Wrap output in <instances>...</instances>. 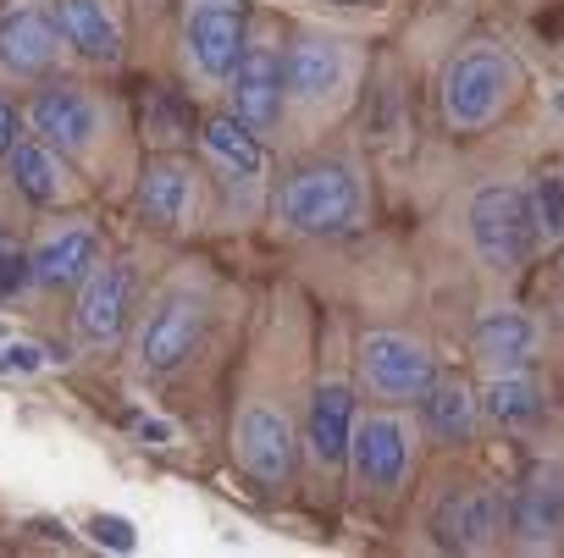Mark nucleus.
<instances>
[{
    "label": "nucleus",
    "mask_w": 564,
    "mask_h": 558,
    "mask_svg": "<svg viewBox=\"0 0 564 558\" xmlns=\"http://www.w3.org/2000/svg\"><path fill=\"white\" fill-rule=\"evenodd\" d=\"M271 216L294 238H349L366 221V183L349 161H305L276 183Z\"/></svg>",
    "instance_id": "1"
},
{
    "label": "nucleus",
    "mask_w": 564,
    "mask_h": 558,
    "mask_svg": "<svg viewBox=\"0 0 564 558\" xmlns=\"http://www.w3.org/2000/svg\"><path fill=\"white\" fill-rule=\"evenodd\" d=\"M355 78H360V51L355 40L333 34V29H294V45L282 51V84H289V111L282 122H305L316 128L322 117H333L349 95H355Z\"/></svg>",
    "instance_id": "2"
},
{
    "label": "nucleus",
    "mask_w": 564,
    "mask_h": 558,
    "mask_svg": "<svg viewBox=\"0 0 564 558\" xmlns=\"http://www.w3.org/2000/svg\"><path fill=\"white\" fill-rule=\"evenodd\" d=\"M520 95V62L503 45H470L448 62L443 89H437V111L454 133H481L492 128Z\"/></svg>",
    "instance_id": "3"
},
{
    "label": "nucleus",
    "mask_w": 564,
    "mask_h": 558,
    "mask_svg": "<svg viewBox=\"0 0 564 558\" xmlns=\"http://www.w3.org/2000/svg\"><path fill=\"white\" fill-rule=\"evenodd\" d=\"M205 321H210L205 288H194V283L161 288V294L144 305L139 327H133V371L150 376V382L177 376V371L194 360V349L205 343Z\"/></svg>",
    "instance_id": "4"
},
{
    "label": "nucleus",
    "mask_w": 564,
    "mask_h": 558,
    "mask_svg": "<svg viewBox=\"0 0 564 558\" xmlns=\"http://www.w3.org/2000/svg\"><path fill=\"white\" fill-rule=\"evenodd\" d=\"M415 420L399 404L366 409L355 415V437H349V481L360 497H399L415 464Z\"/></svg>",
    "instance_id": "5"
},
{
    "label": "nucleus",
    "mask_w": 564,
    "mask_h": 558,
    "mask_svg": "<svg viewBox=\"0 0 564 558\" xmlns=\"http://www.w3.org/2000/svg\"><path fill=\"white\" fill-rule=\"evenodd\" d=\"M470 243H476L487 271H520L531 260V249L542 243L536 210H531V188H520V183L476 188V199H470Z\"/></svg>",
    "instance_id": "6"
},
{
    "label": "nucleus",
    "mask_w": 564,
    "mask_h": 558,
    "mask_svg": "<svg viewBox=\"0 0 564 558\" xmlns=\"http://www.w3.org/2000/svg\"><path fill=\"white\" fill-rule=\"evenodd\" d=\"M437 376V354L393 327H377L355 343V382L360 393H371L377 404H415Z\"/></svg>",
    "instance_id": "7"
},
{
    "label": "nucleus",
    "mask_w": 564,
    "mask_h": 558,
    "mask_svg": "<svg viewBox=\"0 0 564 558\" xmlns=\"http://www.w3.org/2000/svg\"><path fill=\"white\" fill-rule=\"evenodd\" d=\"M232 459H238V470L254 486L282 492L294 481V470H300V431H294V420L282 415L276 404H265V398H249L238 409V420H232Z\"/></svg>",
    "instance_id": "8"
},
{
    "label": "nucleus",
    "mask_w": 564,
    "mask_h": 558,
    "mask_svg": "<svg viewBox=\"0 0 564 558\" xmlns=\"http://www.w3.org/2000/svg\"><path fill=\"white\" fill-rule=\"evenodd\" d=\"M243 45H249V7L243 0H188L183 7V56L199 73V84L227 89Z\"/></svg>",
    "instance_id": "9"
},
{
    "label": "nucleus",
    "mask_w": 564,
    "mask_h": 558,
    "mask_svg": "<svg viewBox=\"0 0 564 558\" xmlns=\"http://www.w3.org/2000/svg\"><path fill=\"white\" fill-rule=\"evenodd\" d=\"M509 530V492L492 481L448 486L432 508V541L443 552H487Z\"/></svg>",
    "instance_id": "10"
},
{
    "label": "nucleus",
    "mask_w": 564,
    "mask_h": 558,
    "mask_svg": "<svg viewBox=\"0 0 564 558\" xmlns=\"http://www.w3.org/2000/svg\"><path fill=\"white\" fill-rule=\"evenodd\" d=\"M227 111L243 117L260 139L282 128V111H289V84H282V45L276 40H254L243 45L232 78H227Z\"/></svg>",
    "instance_id": "11"
},
{
    "label": "nucleus",
    "mask_w": 564,
    "mask_h": 558,
    "mask_svg": "<svg viewBox=\"0 0 564 558\" xmlns=\"http://www.w3.org/2000/svg\"><path fill=\"white\" fill-rule=\"evenodd\" d=\"M133 260H100L84 283H78V305H73V332L84 349H111L128 332L133 316Z\"/></svg>",
    "instance_id": "12"
},
{
    "label": "nucleus",
    "mask_w": 564,
    "mask_h": 558,
    "mask_svg": "<svg viewBox=\"0 0 564 558\" xmlns=\"http://www.w3.org/2000/svg\"><path fill=\"white\" fill-rule=\"evenodd\" d=\"M509 536L525 552L553 547L564 536V464L558 459L525 464V475L509 486Z\"/></svg>",
    "instance_id": "13"
},
{
    "label": "nucleus",
    "mask_w": 564,
    "mask_h": 558,
    "mask_svg": "<svg viewBox=\"0 0 564 558\" xmlns=\"http://www.w3.org/2000/svg\"><path fill=\"white\" fill-rule=\"evenodd\" d=\"M139 210L161 232H194L205 221V177L183 155H155L139 177Z\"/></svg>",
    "instance_id": "14"
},
{
    "label": "nucleus",
    "mask_w": 564,
    "mask_h": 558,
    "mask_svg": "<svg viewBox=\"0 0 564 558\" xmlns=\"http://www.w3.org/2000/svg\"><path fill=\"white\" fill-rule=\"evenodd\" d=\"M355 382H338V376H322L316 393H311V409H305V431H300V453L333 475V470H349V437H355Z\"/></svg>",
    "instance_id": "15"
},
{
    "label": "nucleus",
    "mask_w": 564,
    "mask_h": 558,
    "mask_svg": "<svg viewBox=\"0 0 564 558\" xmlns=\"http://www.w3.org/2000/svg\"><path fill=\"white\" fill-rule=\"evenodd\" d=\"M29 128L34 139H45L62 155H84L100 139V106L89 100V89L78 84H45L29 100Z\"/></svg>",
    "instance_id": "16"
},
{
    "label": "nucleus",
    "mask_w": 564,
    "mask_h": 558,
    "mask_svg": "<svg viewBox=\"0 0 564 558\" xmlns=\"http://www.w3.org/2000/svg\"><path fill=\"white\" fill-rule=\"evenodd\" d=\"M56 56H62V34H56L51 12L12 7L7 18H0V73H7V78L40 84V78H51Z\"/></svg>",
    "instance_id": "17"
},
{
    "label": "nucleus",
    "mask_w": 564,
    "mask_h": 558,
    "mask_svg": "<svg viewBox=\"0 0 564 558\" xmlns=\"http://www.w3.org/2000/svg\"><path fill=\"white\" fill-rule=\"evenodd\" d=\"M51 23L67 51H78L89 67H117L122 62V29L106 12V0H51Z\"/></svg>",
    "instance_id": "18"
},
{
    "label": "nucleus",
    "mask_w": 564,
    "mask_h": 558,
    "mask_svg": "<svg viewBox=\"0 0 564 558\" xmlns=\"http://www.w3.org/2000/svg\"><path fill=\"white\" fill-rule=\"evenodd\" d=\"M100 260L106 254H100L95 227H62L40 238V249L29 254V276H34V288H78Z\"/></svg>",
    "instance_id": "19"
},
{
    "label": "nucleus",
    "mask_w": 564,
    "mask_h": 558,
    "mask_svg": "<svg viewBox=\"0 0 564 558\" xmlns=\"http://www.w3.org/2000/svg\"><path fill=\"white\" fill-rule=\"evenodd\" d=\"M481 398V415L503 431H531L547 420V387L536 382L531 365L520 371H487V387L476 393Z\"/></svg>",
    "instance_id": "20"
},
{
    "label": "nucleus",
    "mask_w": 564,
    "mask_h": 558,
    "mask_svg": "<svg viewBox=\"0 0 564 558\" xmlns=\"http://www.w3.org/2000/svg\"><path fill=\"white\" fill-rule=\"evenodd\" d=\"M536 321L525 310H487L470 332V349L487 371H520L536 360Z\"/></svg>",
    "instance_id": "21"
},
{
    "label": "nucleus",
    "mask_w": 564,
    "mask_h": 558,
    "mask_svg": "<svg viewBox=\"0 0 564 558\" xmlns=\"http://www.w3.org/2000/svg\"><path fill=\"white\" fill-rule=\"evenodd\" d=\"M421 409H426V431L448 448H465L476 442V426H481V398L465 376H432V387L421 393Z\"/></svg>",
    "instance_id": "22"
},
{
    "label": "nucleus",
    "mask_w": 564,
    "mask_h": 558,
    "mask_svg": "<svg viewBox=\"0 0 564 558\" xmlns=\"http://www.w3.org/2000/svg\"><path fill=\"white\" fill-rule=\"evenodd\" d=\"M7 177H12V188L29 199V205H62L67 199V155L62 150H51L45 139H18L12 150H7Z\"/></svg>",
    "instance_id": "23"
},
{
    "label": "nucleus",
    "mask_w": 564,
    "mask_h": 558,
    "mask_svg": "<svg viewBox=\"0 0 564 558\" xmlns=\"http://www.w3.org/2000/svg\"><path fill=\"white\" fill-rule=\"evenodd\" d=\"M199 144H205L210 161H221L227 172H238V177H249V183L265 172V144H260V133H254L243 117H232V111L205 117V122H199Z\"/></svg>",
    "instance_id": "24"
},
{
    "label": "nucleus",
    "mask_w": 564,
    "mask_h": 558,
    "mask_svg": "<svg viewBox=\"0 0 564 558\" xmlns=\"http://www.w3.org/2000/svg\"><path fill=\"white\" fill-rule=\"evenodd\" d=\"M531 210H536L542 243H558V238H564V177H542V183L531 188Z\"/></svg>",
    "instance_id": "25"
},
{
    "label": "nucleus",
    "mask_w": 564,
    "mask_h": 558,
    "mask_svg": "<svg viewBox=\"0 0 564 558\" xmlns=\"http://www.w3.org/2000/svg\"><path fill=\"white\" fill-rule=\"evenodd\" d=\"M56 354H45L40 343H18V338H7L0 343V376H34V371H45Z\"/></svg>",
    "instance_id": "26"
},
{
    "label": "nucleus",
    "mask_w": 564,
    "mask_h": 558,
    "mask_svg": "<svg viewBox=\"0 0 564 558\" xmlns=\"http://www.w3.org/2000/svg\"><path fill=\"white\" fill-rule=\"evenodd\" d=\"M89 541H100V547H111V552H133V547H139V536H133V525H128L122 514H95V519H89Z\"/></svg>",
    "instance_id": "27"
},
{
    "label": "nucleus",
    "mask_w": 564,
    "mask_h": 558,
    "mask_svg": "<svg viewBox=\"0 0 564 558\" xmlns=\"http://www.w3.org/2000/svg\"><path fill=\"white\" fill-rule=\"evenodd\" d=\"M29 283H34V276H29V254H0V294H18Z\"/></svg>",
    "instance_id": "28"
},
{
    "label": "nucleus",
    "mask_w": 564,
    "mask_h": 558,
    "mask_svg": "<svg viewBox=\"0 0 564 558\" xmlns=\"http://www.w3.org/2000/svg\"><path fill=\"white\" fill-rule=\"evenodd\" d=\"M12 144H18V111H12V100H0V155Z\"/></svg>",
    "instance_id": "29"
},
{
    "label": "nucleus",
    "mask_w": 564,
    "mask_h": 558,
    "mask_svg": "<svg viewBox=\"0 0 564 558\" xmlns=\"http://www.w3.org/2000/svg\"><path fill=\"white\" fill-rule=\"evenodd\" d=\"M139 437L161 448V442H172V426H166V420H150V415H144V420H139Z\"/></svg>",
    "instance_id": "30"
},
{
    "label": "nucleus",
    "mask_w": 564,
    "mask_h": 558,
    "mask_svg": "<svg viewBox=\"0 0 564 558\" xmlns=\"http://www.w3.org/2000/svg\"><path fill=\"white\" fill-rule=\"evenodd\" d=\"M327 7H377V0H327Z\"/></svg>",
    "instance_id": "31"
},
{
    "label": "nucleus",
    "mask_w": 564,
    "mask_h": 558,
    "mask_svg": "<svg viewBox=\"0 0 564 558\" xmlns=\"http://www.w3.org/2000/svg\"><path fill=\"white\" fill-rule=\"evenodd\" d=\"M0 343H7V332H0Z\"/></svg>",
    "instance_id": "32"
}]
</instances>
